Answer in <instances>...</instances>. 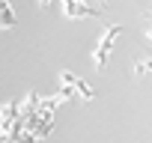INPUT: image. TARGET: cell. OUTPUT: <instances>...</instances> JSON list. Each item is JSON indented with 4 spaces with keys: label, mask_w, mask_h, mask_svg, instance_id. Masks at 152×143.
<instances>
[{
    "label": "cell",
    "mask_w": 152,
    "mask_h": 143,
    "mask_svg": "<svg viewBox=\"0 0 152 143\" xmlns=\"http://www.w3.org/2000/svg\"><path fill=\"white\" fill-rule=\"evenodd\" d=\"M12 27H15V12L9 0H0V30H12Z\"/></svg>",
    "instance_id": "obj_3"
},
{
    "label": "cell",
    "mask_w": 152,
    "mask_h": 143,
    "mask_svg": "<svg viewBox=\"0 0 152 143\" xmlns=\"http://www.w3.org/2000/svg\"><path fill=\"white\" fill-rule=\"evenodd\" d=\"M0 143H9V131H6L3 125H0Z\"/></svg>",
    "instance_id": "obj_6"
},
{
    "label": "cell",
    "mask_w": 152,
    "mask_h": 143,
    "mask_svg": "<svg viewBox=\"0 0 152 143\" xmlns=\"http://www.w3.org/2000/svg\"><path fill=\"white\" fill-rule=\"evenodd\" d=\"M149 15H152V12H149Z\"/></svg>",
    "instance_id": "obj_8"
},
{
    "label": "cell",
    "mask_w": 152,
    "mask_h": 143,
    "mask_svg": "<svg viewBox=\"0 0 152 143\" xmlns=\"http://www.w3.org/2000/svg\"><path fill=\"white\" fill-rule=\"evenodd\" d=\"M122 33H125L122 24H110V27L102 30V36H99L96 48H93V66H96V72H104V66H107V60H110V51H113V45H116V39H119Z\"/></svg>",
    "instance_id": "obj_1"
},
{
    "label": "cell",
    "mask_w": 152,
    "mask_h": 143,
    "mask_svg": "<svg viewBox=\"0 0 152 143\" xmlns=\"http://www.w3.org/2000/svg\"><path fill=\"white\" fill-rule=\"evenodd\" d=\"M51 3H57V0H39V6H51Z\"/></svg>",
    "instance_id": "obj_7"
},
{
    "label": "cell",
    "mask_w": 152,
    "mask_h": 143,
    "mask_svg": "<svg viewBox=\"0 0 152 143\" xmlns=\"http://www.w3.org/2000/svg\"><path fill=\"white\" fill-rule=\"evenodd\" d=\"M149 72H152V57H137L131 63V75L134 78H146Z\"/></svg>",
    "instance_id": "obj_5"
},
{
    "label": "cell",
    "mask_w": 152,
    "mask_h": 143,
    "mask_svg": "<svg viewBox=\"0 0 152 143\" xmlns=\"http://www.w3.org/2000/svg\"><path fill=\"white\" fill-rule=\"evenodd\" d=\"M15 119H18V104H15V101H6V104H0V125L6 128V125H12Z\"/></svg>",
    "instance_id": "obj_4"
},
{
    "label": "cell",
    "mask_w": 152,
    "mask_h": 143,
    "mask_svg": "<svg viewBox=\"0 0 152 143\" xmlns=\"http://www.w3.org/2000/svg\"><path fill=\"white\" fill-rule=\"evenodd\" d=\"M57 84H60V90H69L72 98H81V101H93V98H96V90H93L84 78H78L75 72H60V75H57Z\"/></svg>",
    "instance_id": "obj_2"
}]
</instances>
